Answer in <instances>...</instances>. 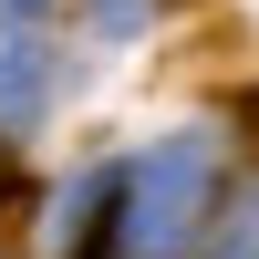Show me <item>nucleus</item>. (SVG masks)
I'll list each match as a JSON object with an SVG mask.
<instances>
[{
    "label": "nucleus",
    "instance_id": "f257e3e1",
    "mask_svg": "<svg viewBox=\"0 0 259 259\" xmlns=\"http://www.w3.org/2000/svg\"><path fill=\"white\" fill-rule=\"evenodd\" d=\"M207 218H218V166H207V135H166L124 166L114 187V249L124 259H197Z\"/></svg>",
    "mask_w": 259,
    "mask_h": 259
},
{
    "label": "nucleus",
    "instance_id": "f03ea898",
    "mask_svg": "<svg viewBox=\"0 0 259 259\" xmlns=\"http://www.w3.org/2000/svg\"><path fill=\"white\" fill-rule=\"evenodd\" d=\"M197 259H259V177H239V187H218V218H207V239H197Z\"/></svg>",
    "mask_w": 259,
    "mask_h": 259
},
{
    "label": "nucleus",
    "instance_id": "7ed1b4c3",
    "mask_svg": "<svg viewBox=\"0 0 259 259\" xmlns=\"http://www.w3.org/2000/svg\"><path fill=\"white\" fill-rule=\"evenodd\" d=\"M41 114V52H21V41H0V135L11 124Z\"/></svg>",
    "mask_w": 259,
    "mask_h": 259
},
{
    "label": "nucleus",
    "instance_id": "20e7f679",
    "mask_svg": "<svg viewBox=\"0 0 259 259\" xmlns=\"http://www.w3.org/2000/svg\"><path fill=\"white\" fill-rule=\"evenodd\" d=\"M11 11H52V0H11Z\"/></svg>",
    "mask_w": 259,
    "mask_h": 259
}]
</instances>
